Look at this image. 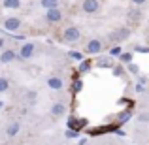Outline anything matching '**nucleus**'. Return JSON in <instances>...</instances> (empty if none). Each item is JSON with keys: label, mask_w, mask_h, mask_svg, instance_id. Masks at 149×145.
Listing matches in <instances>:
<instances>
[{"label": "nucleus", "mask_w": 149, "mask_h": 145, "mask_svg": "<svg viewBox=\"0 0 149 145\" xmlns=\"http://www.w3.org/2000/svg\"><path fill=\"white\" fill-rule=\"evenodd\" d=\"M100 51H102V42L96 40V38H93V40L87 44V53L89 55H98Z\"/></svg>", "instance_id": "nucleus-6"}, {"label": "nucleus", "mask_w": 149, "mask_h": 145, "mask_svg": "<svg viewBox=\"0 0 149 145\" xmlns=\"http://www.w3.org/2000/svg\"><path fill=\"white\" fill-rule=\"evenodd\" d=\"M42 8L45 10H53V8H58V0H42Z\"/></svg>", "instance_id": "nucleus-15"}, {"label": "nucleus", "mask_w": 149, "mask_h": 145, "mask_svg": "<svg viewBox=\"0 0 149 145\" xmlns=\"http://www.w3.org/2000/svg\"><path fill=\"white\" fill-rule=\"evenodd\" d=\"M25 100H26V104H29V105H34L38 102V92L36 91H26Z\"/></svg>", "instance_id": "nucleus-13"}, {"label": "nucleus", "mask_w": 149, "mask_h": 145, "mask_svg": "<svg viewBox=\"0 0 149 145\" xmlns=\"http://www.w3.org/2000/svg\"><path fill=\"white\" fill-rule=\"evenodd\" d=\"M15 58H17V53H15L13 49H6L2 55H0V64H10V62H13Z\"/></svg>", "instance_id": "nucleus-7"}, {"label": "nucleus", "mask_w": 149, "mask_h": 145, "mask_svg": "<svg viewBox=\"0 0 149 145\" xmlns=\"http://www.w3.org/2000/svg\"><path fill=\"white\" fill-rule=\"evenodd\" d=\"M4 8L6 10H19L21 8V0H4Z\"/></svg>", "instance_id": "nucleus-14"}, {"label": "nucleus", "mask_w": 149, "mask_h": 145, "mask_svg": "<svg viewBox=\"0 0 149 145\" xmlns=\"http://www.w3.org/2000/svg\"><path fill=\"white\" fill-rule=\"evenodd\" d=\"M138 121L140 123H149V111H143L138 115Z\"/></svg>", "instance_id": "nucleus-21"}, {"label": "nucleus", "mask_w": 149, "mask_h": 145, "mask_svg": "<svg viewBox=\"0 0 149 145\" xmlns=\"http://www.w3.org/2000/svg\"><path fill=\"white\" fill-rule=\"evenodd\" d=\"M130 36V28H127V26H123V28L115 30V32L111 34V40L113 42H125L127 38Z\"/></svg>", "instance_id": "nucleus-4"}, {"label": "nucleus", "mask_w": 149, "mask_h": 145, "mask_svg": "<svg viewBox=\"0 0 149 145\" xmlns=\"http://www.w3.org/2000/svg\"><path fill=\"white\" fill-rule=\"evenodd\" d=\"M146 0H132V4H136V6H140V4H143Z\"/></svg>", "instance_id": "nucleus-28"}, {"label": "nucleus", "mask_w": 149, "mask_h": 145, "mask_svg": "<svg viewBox=\"0 0 149 145\" xmlns=\"http://www.w3.org/2000/svg\"><path fill=\"white\" fill-rule=\"evenodd\" d=\"M134 51H138V53H149V47H143V45H136Z\"/></svg>", "instance_id": "nucleus-25"}, {"label": "nucleus", "mask_w": 149, "mask_h": 145, "mask_svg": "<svg viewBox=\"0 0 149 145\" xmlns=\"http://www.w3.org/2000/svg\"><path fill=\"white\" fill-rule=\"evenodd\" d=\"M70 58H74V60H83V55L81 53H77V51H70Z\"/></svg>", "instance_id": "nucleus-22"}, {"label": "nucleus", "mask_w": 149, "mask_h": 145, "mask_svg": "<svg viewBox=\"0 0 149 145\" xmlns=\"http://www.w3.org/2000/svg\"><path fill=\"white\" fill-rule=\"evenodd\" d=\"M96 64H98L100 68H111L113 66V58L111 57H100L98 60H96Z\"/></svg>", "instance_id": "nucleus-12"}, {"label": "nucleus", "mask_w": 149, "mask_h": 145, "mask_svg": "<svg viewBox=\"0 0 149 145\" xmlns=\"http://www.w3.org/2000/svg\"><path fill=\"white\" fill-rule=\"evenodd\" d=\"M19 55H21V58L23 60H29V58H32V55H34V44H23V47L21 51H19Z\"/></svg>", "instance_id": "nucleus-5"}, {"label": "nucleus", "mask_w": 149, "mask_h": 145, "mask_svg": "<svg viewBox=\"0 0 149 145\" xmlns=\"http://www.w3.org/2000/svg\"><path fill=\"white\" fill-rule=\"evenodd\" d=\"M130 117H132V111H130V109H127V111H123V113H121V115H119V124L127 123V121L130 119Z\"/></svg>", "instance_id": "nucleus-16"}, {"label": "nucleus", "mask_w": 149, "mask_h": 145, "mask_svg": "<svg viewBox=\"0 0 149 145\" xmlns=\"http://www.w3.org/2000/svg\"><path fill=\"white\" fill-rule=\"evenodd\" d=\"M8 89H10V81L6 77H0V92H6Z\"/></svg>", "instance_id": "nucleus-17"}, {"label": "nucleus", "mask_w": 149, "mask_h": 145, "mask_svg": "<svg viewBox=\"0 0 149 145\" xmlns=\"http://www.w3.org/2000/svg\"><path fill=\"white\" fill-rule=\"evenodd\" d=\"M127 68H128V72H130V74H134V76H138V74H140L138 64H134V62H128V66H127Z\"/></svg>", "instance_id": "nucleus-19"}, {"label": "nucleus", "mask_w": 149, "mask_h": 145, "mask_svg": "<svg viewBox=\"0 0 149 145\" xmlns=\"http://www.w3.org/2000/svg\"><path fill=\"white\" fill-rule=\"evenodd\" d=\"M89 70H91V60H81L79 72H81V74H85V72H89Z\"/></svg>", "instance_id": "nucleus-18"}, {"label": "nucleus", "mask_w": 149, "mask_h": 145, "mask_svg": "<svg viewBox=\"0 0 149 145\" xmlns=\"http://www.w3.org/2000/svg\"><path fill=\"white\" fill-rule=\"evenodd\" d=\"M19 26H21V21H19V19H15V17L6 19V23H4V28H6L8 32H15Z\"/></svg>", "instance_id": "nucleus-8"}, {"label": "nucleus", "mask_w": 149, "mask_h": 145, "mask_svg": "<svg viewBox=\"0 0 149 145\" xmlns=\"http://www.w3.org/2000/svg\"><path fill=\"white\" fill-rule=\"evenodd\" d=\"M98 8H100L98 0H83V4H81V10H83L85 13H96Z\"/></svg>", "instance_id": "nucleus-2"}, {"label": "nucleus", "mask_w": 149, "mask_h": 145, "mask_svg": "<svg viewBox=\"0 0 149 145\" xmlns=\"http://www.w3.org/2000/svg\"><path fill=\"white\" fill-rule=\"evenodd\" d=\"M4 47V38H0V49Z\"/></svg>", "instance_id": "nucleus-29"}, {"label": "nucleus", "mask_w": 149, "mask_h": 145, "mask_svg": "<svg viewBox=\"0 0 149 145\" xmlns=\"http://www.w3.org/2000/svg\"><path fill=\"white\" fill-rule=\"evenodd\" d=\"M61 19H62V11L58 8L47 10V13H45V21L47 23H61Z\"/></svg>", "instance_id": "nucleus-3"}, {"label": "nucleus", "mask_w": 149, "mask_h": 145, "mask_svg": "<svg viewBox=\"0 0 149 145\" xmlns=\"http://www.w3.org/2000/svg\"><path fill=\"white\" fill-rule=\"evenodd\" d=\"M0 108H2V102H0Z\"/></svg>", "instance_id": "nucleus-30"}, {"label": "nucleus", "mask_w": 149, "mask_h": 145, "mask_svg": "<svg viewBox=\"0 0 149 145\" xmlns=\"http://www.w3.org/2000/svg\"><path fill=\"white\" fill-rule=\"evenodd\" d=\"M81 87H83V81L77 79V81H76V85H74V91H76V92H77V91H81Z\"/></svg>", "instance_id": "nucleus-26"}, {"label": "nucleus", "mask_w": 149, "mask_h": 145, "mask_svg": "<svg viewBox=\"0 0 149 145\" xmlns=\"http://www.w3.org/2000/svg\"><path fill=\"white\" fill-rule=\"evenodd\" d=\"M64 42H70V44H72V42H77L81 38V32H79V28H76V26H68V28L64 30Z\"/></svg>", "instance_id": "nucleus-1"}, {"label": "nucleus", "mask_w": 149, "mask_h": 145, "mask_svg": "<svg viewBox=\"0 0 149 145\" xmlns=\"http://www.w3.org/2000/svg\"><path fill=\"white\" fill-rule=\"evenodd\" d=\"M47 87L53 89V91H61V89L64 87V83H62L61 77H49L47 79Z\"/></svg>", "instance_id": "nucleus-10"}, {"label": "nucleus", "mask_w": 149, "mask_h": 145, "mask_svg": "<svg viewBox=\"0 0 149 145\" xmlns=\"http://www.w3.org/2000/svg\"><path fill=\"white\" fill-rule=\"evenodd\" d=\"M19 130H21V126H19V123H10L6 128V134L10 136V138H13V136L19 134Z\"/></svg>", "instance_id": "nucleus-11"}, {"label": "nucleus", "mask_w": 149, "mask_h": 145, "mask_svg": "<svg viewBox=\"0 0 149 145\" xmlns=\"http://www.w3.org/2000/svg\"><path fill=\"white\" fill-rule=\"evenodd\" d=\"M121 53H123V51H121V47H113L111 51H109V57H111V58H113V57H119Z\"/></svg>", "instance_id": "nucleus-23"}, {"label": "nucleus", "mask_w": 149, "mask_h": 145, "mask_svg": "<svg viewBox=\"0 0 149 145\" xmlns=\"http://www.w3.org/2000/svg\"><path fill=\"white\" fill-rule=\"evenodd\" d=\"M64 113H66V105H64V104L57 102V104L51 105V115H53V117H62Z\"/></svg>", "instance_id": "nucleus-9"}, {"label": "nucleus", "mask_w": 149, "mask_h": 145, "mask_svg": "<svg viewBox=\"0 0 149 145\" xmlns=\"http://www.w3.org/2000/svg\"><path fill=\"white\" fill-rule=\"evenodd\" d=\"M66 138H68V139L77 138V130H66Z\"/></svg>", "instance_id": "nucleus-24"}, {"label": "nucleus", "mask_w": 149, "mask_h": 145, "mask_svg": "<svg viewBox=\"0 0 149 145\" xmlns=\"http://www.w3.org/2000/svg\"><path fill=\"white\" fill-rule=\"evenodd\" d=\"M119 58H121L123 62H127V64H128V62H132V55H130V53H121Z\"/></svg>", "instance_id": "nucleus-20"}, {"label": "nucleus", "mask_w": 149, "mask_h": 145, "mask_svg": "<svg viewBox=\"0 0 149 145\" xmlns=\"http://www.w3.org/2000/svg\"><path fill=\"white\" fill-rule=\"evenodd\" d=\"M113 74H115V76H123V68H121V66H119V68H115V70H113Z\"/></svg>", "instance_id": "nucleus-27"}]
</instances>
